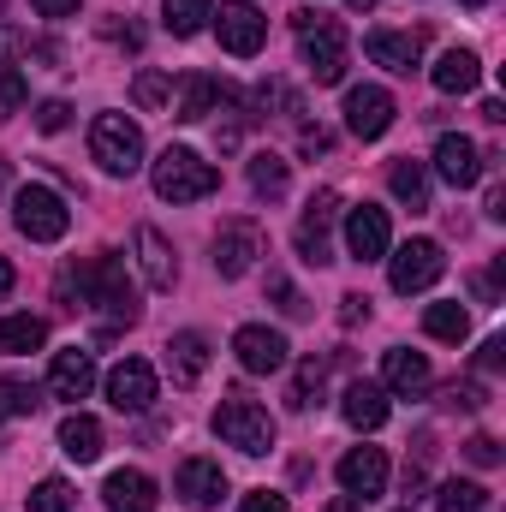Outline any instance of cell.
Instances as JSON below:
<instances>
[{
  "mask_svg": "<svg viewBox=\"0 0 506 512\" xmlns=\"http://www.w3.org/2000/svg\"><path fill=\"white\" fill-rule=\"evenodd\" d=\"M66 120H72V108H66L60 96H48V102L36 108V131H48V137H54V131H66Z\"/></svg>",
  "mask_w": 506,
  "mask_h": 512,
  "instance_id": "cell-42",
  "label": "cell"
},
{
  "mask_svg": "<svg viewBox=\"0 0 506 512\" xmlns=\"http://www.w3.org/2000/svg\"><path fill=\"white\" fill-rule=\"evenodd\" d=\"M489 215H495V221H506V191H501V185L489 191Z\"/></svg>",
  "mask_w": 506,
  "mask_h": 512,
  "instance_id": "cell-49",
  "label": "cell"
},
{
  "mask_svg": "<svg viewBox=\"0 0 506 512\" xmlns=\"http://www.w3.org/2000/svg\"><path fill=\"white\" fill-rule=\"evenodd\" d=\"M90 155H96L102 173L131 179L143 167V131H137V120H126V114H96L90 120Z\"/></svg>",
  "mask_w": 506,
  "mask_h": 512,
  "instance_id": "cell-3",
  "label": "cell"
},
{
  "mask_svg": "<svg viewBox=\"0 0 506 512\" xmlns=\"http://www.w3.org/2000/svg\"><path fill=\"white\" fill-rule=\"evenodd\" d=\"M286 179H292V173H286V161H280L274 149L251 155V191L262 203H280V197H286Z\"/></svg>",
  "mask_w": 506,
  "mask_h": 512,
  "instance_id": "cell-29",
  "label": "cell"
},
{
  "mask_svg": "<svg viewBox=\"0 0 506 512\" xmlns=\"http://www.w3.org/2000/svg\"><path fill=\"white\" fill-rule=\"evenodd\" d=\"M334 221H340V191H316L310 203H304V215H298V256L310 262V268H328L334 262Z\"/></svg>",
  "mask_w": 506,
  "mask_h": 512,
  "instance_id": "cell-8",
  "label": "cell"
},
{
  "mask_svg": "<svg viewBox=\"0 0 506 512\" xmlns=\"http://www.w3.org/2000/svg\"><path fill=\"white\" fill-rule=\"evenodd\" d=\"M364 54H370L376 66H387V72H411V66L423 60V42H417V36H399V30H370Z\"/></svg>",
  "mask_w": 506,
  "mask_h": 512,
  "instance_id": "cell-25",
  "label": "cell"
},
{
  "mask_svg": "<svg viewBox=\"0 0 506 512\" xmlns=\"http://www.w3.org/2000/svg\"><path fill=\"white\" fill-rule=\"evenodd\" d=\"M30 512H72V489H66L60 477L36 483V489H30Z\"/></svg>",
  "mask_w": 506,
  "mask_h": 512,
  "instance_id": "cell-39",
  "label": "cell"
},
{
  "mask_svg": "<svg viewBox=\"0 0 506 512\" xmlns=\"http://www.w3.org/2000/svg\"><path fill=\"white\" fill-rule=\"evenodd\" d=\"M387 191H393L411 215H423V209H429V173H423V161L399 155V161L387 167Z\"/></svg>",
  "mask_w": 506,
  "mask_h": 512,
  "instance_id": "cell-27",
  "label": "cell"
},
{
  "mask_svg": "<svg viewBox=\"0 0 506 512\" xmlns=\"http://www.w3.org/2000/svg\"><path fill=\"white\" fill-rule=\"evenodd\" d=\"M429 78H435L441 96H471V90L483 84V60H477L471 48H447V54L429 66Z\"/></svg>",
  "mask_w": 506,
  "mask_h": 512,
  "instance_id": "cell-23",
  "label": "cell"
},
{
  "mask_svg": "<svg viewBox=\"0 0 506 512\" xmlns=\"http://www.w3.org/2000/svg\"><path fill=\"white\" fill-rule=\"evenodd\" d=\"M233 352H239V364L251 370V376H280L286 370V334H274V328H262V322H245L239 334H233Z\"/></svg>",
  "mask_w": 506,
  "mask_h": 512,
  "instance_id": "cell-13",
  "label": "cell"
},
{
  "mask_svg": "<svg viewBox=\"0 0 506 512\" xmlns=\"http://www.w3.org/2000/svg\"><path fill=\"white\" fill-rule=\"evenodd\" d=\"M102 501L114 512H155V483H149L143 471H114V477L102 483Z\"/></svg>",
  "mask_w": 506,
  "mask_h": 512,
  "instance_id": "cell-26",
  "label": "cell"
},
{
  "mask_svg": "<svg viewBox=\"0 0 506 512\" xmlns=\"http://www.w3.org/2000/svg\"><path fill=\"white\" fill-rule=\"evenodd\" d=\"M108 405L114 411H149L155 405V364L143 358H126L108 370Z\"/></svg>",
  "mask_w": 506,
  "mask_h": 512,
  "instance_id": "cell-17",
  "label": "cell"
},
{
  "mask_svg": "<svg viewBox=\"0 0 506 512\" xmlns=\"http://www.w3.org/2000/svg\"><path fill=\"white\" fill-rule=\"evenodd\" d=\"M173 495H179L191 512L221 507V495H227V471H221L215 459H185L179 477H173Z\"/></svg>",
  "mask_w": 506,
  "mask_h": 512,
  "instance_id": "cell-14",
  "label": "cell"
},
{
  "mask_svg": "<svg viewBox=\"0 0 506 512\" xmlns=\"http://www.w3.org/2000/svg\"><path fill=\"white\" fill-rule=\"evenodd\" d=\"M256 108H262V114L274 108V120H298V114H304V102H298V96H292L280 78H268V84L256 90Z\"/></svg>",
  "mask_w": 506,
  "mask_h": 512,
  "instance_id": "cell-37",
  "label": "cell"
},
{
  "mask_svg": "<svg viewBox=\"0 0 506 512\" xmlns=\"http://www.w3.org/2000/svg\"><path fill=\"white\" fill-rule=\"evenodd\" d=\"M60 453L78 459V465H96V459H102V423L84 417V411H72V417L60 423Z\"/></svg>",
  "mask_w": 506,
  "mask_h": 512,
  "instance_id": "cell-28",
  "label": "cell"
},
{
  "mask_svg": "<svg viewBox=\"0 0 506 512\" xmlns=\"http://www.w3.org/2000/svg\"><path fill=\"white\" fill-rule=\"evenodd\" d=\"M131 102H137L143 114L167 108V102H173V78H167V72H155V66H143V72L131 78Z\"/></svg>",
  "mask_w": 506,
  "mask_h": 512,
  "instance_id": "cell-34",
  "label": "cell"
},
{
  "mask_svg": "<svg viewBox=\"0 0 506 512\" xmlns=\"http://www.w3.org/2000/svg\"><path fill=\"white\" fill-rule=\"evenodd\" d=\"M381 387H387V399H429L435 370H429V358H423V352L393 346V352L381 358Z\"/></svg>",
  "mask_w": 506,
  "mask_h": 512,
  "instance_id": "cell-10",
  "label": "cell"
},
{
  "mask_svg": "<svg viewBox=\"0 0 506 512\" xmlns=\"http://www.w3.org/2000/svg\"><path fill=\"white\" fill-rule=\"evenodd\" d=\"M435 173H441L453 191H471V185L483 179V155H477V143L459 137V131H447V137L435 143Z\"/></svg>",
  "mask_w": 506,
  "mask_h": 512,
  "instance_id": "cell-19",
  "label": "cell"
},
{
  "mask_svg": "<svg viewBox=\"0 0 506 512\" xmlns=\"http://www.w3.org/2000/svg\"><path fill=\"white\" fill-rule=\"evenodd\" d=\"M268 298H274V304H280V310H286L292 322H298V316H310V304L298 298V286H292L286 274H268Z\"/></svg>",
  "mask_w": 506,
  "mask_h": 512,
  "instance_id": "cell-40",
  "label": "cell"
},
{
  "mask_svg": "<svg viewBox=\"0 0 506 512\" xmlns=\"http://www.w3.org/2000/svg\"><path fill=\"white\" fill-rule=\"evenodd\" d=\"M322 512H364V507H358V501L346 495V501H328V507H322Z\"/></svg>",
  "mask_w": 506,
  "mask_h": 512,
  "instance_id": "cell-51",
  "label": "cell"
},
{
  "mask_svg": "<svg viewBox=\"0 0 506 512\" xmlns=\"http://www.w3.org/2000/svg\"><path fill=\"white\" fill-rule=\"evenodd\" d=\"M340 489L352 501H376L381 489H387V453L381 447H352L340 459Z\"/></svg>",
  "mask_w": 506,
  "mask_h": 512,
  "instance_id": "cell-18",
  "label": "cell"
},
{
  "mask_svg": "<svg viewBox=\"0 0 506 512\" xmlns=\"http://www.w3.org/2000/svg\"><path fill=\"white\" fill-rule=\"evenodd\" d=\"M346 54H352L346 24L316 18V24L304 30V66H310V78H316V84H340V78H346Z\"/></svg>",
  "mask_w": 506,
  "mask_h": 512,
  "instance_id": "cell-9",
  "label": "cell"
},
{
  "mask_svg": "<svg viewBox=\"0 0 506 512\" xmlns=\"http://www.w3.org/2000/svg\"><path fill=\"white\" fill-rule=\"evenodd\" d=\"M399 512H411V507H399Z\"/></svg>",
  "mask_w": 506,
  "mask_h": 512,
  "instance_id": "cell-55",
  "label": "cell"
},
{
  "mask_svg": "<svg viewBox=\"0 0 506 512\" xmlns=\"http://www.w3.org/2000/svg\"><path fill=\"white\" fill-rule=\"evenodd\" d=\"M340 322H346V328L370 322V298H364V292H346V298H340Z\"/></svg>",
  "mask_w": 506,
  "mask_h": 512,
  "instance_id": "cell-43",
  "label": "cell"
},
{
  "mask_svg": "<svg viewBox=\"0 0 506 512\" xmlns=\"http://www.w3.org/2000/svg\"><path fill=\"white\" fill-rule=\"evenodd\" d=\"M256 256H268V239H262V227L256 221H221V233H215V274L221 280H245L256 268Z\"/></svg>",
  "mask_w": 506,
  "mask_h": 512,
  "instance_id": "cell-7",
  "label": "cell"
},
{
  "mask_svg": "<svg viewBox=\"0 0 506 512\" xmlns=\"http://www.w3.org/2000/svg\"><path fill=\"white\" fill-rule=\"evenodd\" d=\"M6 185H12V161L0 155V191H6Z\"/></svg>",
  "mask_w": 506,
  "mask_h": 512,
  "instance_id": "cell-52",
  "label": "cell"
},
{
  "mask_svg": "<svg viewBox=\"0 0 506 512\" xmlns=\"http://www.w3.org/2000/svg\"><path fill=\"white\" fill-rule=\"evenodd\" d=\"M12 221H18V233H24V239L54 245V239H66L72 209H66V197H60V191H48V185H18V191H12Z\"/></svg>",
  "mask_w": 506,
  "mask_h": 512,
  "instance_id": "cell-4",
  "label": "cell"
},
{
  "mask_svg": "<svg viewBox=\"0 0 506 512\" xmlns=\"http://www.w3.org/2000/svg\"><path fill=\"white\" fill-rule=\"evenodd\" d=\"M340 417H346L352 429H364V435H370V429H381V423H387V387L358 376V382L346 387V399H340Z\"/></svg>",
  "mask_w": 506,
  "mask_h": 512,
  "instance_id": "cell-24",
  "label": "cell"
},
{
  "mask_svg": "<svg viewBox=\"0 0 506 512\" xmlns=\"http://www.w3.org/2000/svg\"><path fill=\"white\" fill-rule=\"evenodd\" d=\"M423 328H429L435 340H453V346H459V340L471 334V316H465V304L447 298V304H429V310H423Z\"/></svg>",
  "mask_w": 506,
  "mask_h": 512,
  "instance_id": "cell-31",
  "label": "cell"
},
{
  "mask_svg": "<svg viewBox=\"0 0 506 512\" xmlns=\"http://www.w3.org/2000/svg\"><path fill=\"white\" fill-rule=\"evenodd\" d=\"M465 459L483 465V471H495V465H501V441H495V435H471V441H465Z\"/></svg>",
  "mask_w": 506,
  "mask_h": 512,
  "instance_id": "cell-41",
  "label": "cell"
},
{
  "mask_svg": "<svg viewBox=\"0 0 506 512\" xmlns=\"http://www.w3.org/2000/svg\"><path fill=\"white\" fill-rule=\"evenodd\" d=\"M137 268H143V280L155 292H173L179 286V256H173V245L155 227H137Z\"/></svg>",
  "mask_w": 506,
  "mask_h": 512,
  "instance_id": "cell-22",
  "label": "cell"
},
{
  "mask_svg": "<svg viewBox=\"0 0 506 512\" xmlns=\"http://www.w3.org/2000/svg\"><path fill=\"white\" fill-rule=\"evenodd\" d=\"M42 405L36 382H18V376H0V417H30Z\"/></svg>",
  "mask_w": 506,
  "mask_h": 512,
  "instance_id": "cell-36",
  "label": "cell"
},
{
  "mask_svg": "<svg viewBox=\"0 0 506 512\" xmlns=\"http://www.w3.org/2000/svg\"><path fill=\"white\" fill-rule=\"evenodd\" d=\"M346 6H352V12H370V6H376V0H346Z\"/></svg>",
  "mask_w": 506,
  "mask_h": 512,
  "instance_id": "cell-53",
  "label": "cell"
},
{
  "mask_svg": "<svg viewBox=\"0 0 506 512\" xmlns=\"http://www.w3.org/2000/svg\"><path fill=\"white\" fill-rule=\"evenodd\" d=\"M12 280H18V274H12V262H6V256H0V298H6V292H12Z\"/></svg>",
  "mask_w": 506,
  "mask_h": 512,
  "instance_id": "cell-50",
  "label": "cell"
},
{
  "mask_svg": "<svg viewBox=\"0 0 506 512\" xmlns=\"http://www.w3.org/2000/svg\"><path fill=\"white\" fill-rule=\"evenodd\" d=\"M42 18H66V12H78V0H30Z\"/></svg>",
  "mask_w": 506,
  "mask_h": 512,
  "instance_id": "cell-48",
  "label": "cell"
},
{
  "mask_svg": "<svg viewBox=\"0 0 506 512\" xmlns=\"http://www.w3.org/2000/svg\"><path fill=\"white\" fill-rule=\"evenodd\" d=\"M459 6H489V0H459Z\"/></svg>",
  "mask_w": 506,
  "mask_h": 512,
  "instance_id": "cell-54",
  "label": "cell"
},
{
  "mask_svg": "<svg viewBox=\"0 0 506 512\" xmlns=\"http://www.w3.org/2000/svg\"><path fill=\"white\" fill-rule=\"evenodd\" d=\"M322 382H328V364H322V358H304V364H298V376H292L286 405H292V411H310V405L322 399Z\"/></svg>",
  "mask_w": 506,
  "mask_h": 512,
  "instance_id": "cell-33",
  "label": "cell"
},
{
  "mask_svg": "<svg viewBox=\"0 0 506 512\" xmlns=\"http://www.w3.org/2000/svg\"><path fill=\"white\" fill-rule=\"evenodd\" d=\"M483 507H489V489L483 483H459L453 477V483L435 489V512H483Z\"/></svg>",
  "mask_w": 506,
  "mask_h": 512,
  "instance_id": "cell-35",
  "label": "cell"
},
{
  "mask_svg": "<svg viewBox=\"0 0 506 512\" xmlns=\"http://www.w3.org/2000/svg\"><path fill=\"white\" fill-rule=\"evenodd\" d=\"M215 185H221L215 161H203L197 149H161V161H155L161 203H203V197H215Z\"/></svg>",
  "mask_w": 506,
  "mask_h": 512,
  "instance_id": "cell-2",
  "label": "cell"
},
{
  "mask_svg": "<svg viewBox=\"0 0 506 512\" xmlns=\"http://www.w3.org/2000/svg\"><path fill=\"white\" fill-rule=\"evenodd\" d=\"M84 310L96 316V340H114L120 328H137V322H143V298H137L126 262L114 251H102L96 262H84Z\"/></svg>",
  "mask_w": 506,
  "mask_h": 512,
  "instance_id": "cell-1",
  "label": "cell"
},
{
  "mask_svg": "<svg viewBox=\"0 0 506 512\" xmlns=\"http://www.w3.org/2000/svg\"><path fill=\"white\" fill-rule=\"evenodd\" d=\"M239 512H286V495H274V489H256L239 501Z\"/></svg>",
  "mask_w": 506,
  "mask_h": 512,
  "instance_id": "cell-44",
  "label": "cell"
},
{
  "mask_svg": "<svg viewBox=\"0 0 506 512\" xmlns=\"http://www.w3.org/2000/svg\"><path fill=\"white\" fill-rule=\"evenodd\" d=\"M298 149H304V155H328V149H334V137H328L322 126H304V131H298Z\"/></svg>",
  "mask_w": 506,
  "mask_h": 512,
  "instance_id": "cell-45",
  "label": "cell"
},
{
  "mask_svg": "<svg viewBox=\"0 0 506 512\" xmlns=\"http://www.w3.org/2000/svg\"><path fill=\"white\" fill-rule=\"evenodd\" d=\"M90 387H96V358H90L84 346L54 352V364H48V393H54V399L78 405V399H90Z\"/></svg>",
  "mask_w": 506,
  "mask_h": 512,
  "instance_id": "cell-16",
  "label": "cell"
},
{
  "mask_svg": "<svg viewBox=\"0 0 506 512\" xmlns=\"http://www.w3.org/2000/svg\"><path fill=\"white\" fill-rule=\"evenodd\" d=\"M215 108H221V78H209V72H185V78L173 84V120L197 126V120H209Z\"/></svg>",
  "mask_w": 506,
  "mask_h": 512,
  "instance_id": "cell-20",
  "label": "cell"
},
{
  "mask_svg": "<svg viewBox=\"0 0 506 512\" xmlns=\"http://www.w3.org/2000/svg\"><path fill=\"white\" fill-rule=\"evenodd\" d=\"M387 126H393V96H387L381 84H358V90H346V131H352V137L376 143Z\"/></svg>",
  "mask_w": 506,
  "mask_h": 512,
  "instance_id": "cell-15",
  "label": "cell"
},
{
  "mask_svg": "<svg viewBox=\"0 0 506 512\" xmlns=\"http://www.w3.org/2000/svg\"><path fill=\"white\" fill-rule=\"evenodd\" d=\"M477 364H483L489 376H495V370L506 364V340H501V334H489V340H483V352H477Z\"/></svg>",
  "mask_w": 506,
  "mask_h": 512,
  "instance_id": "cell-46",
  "label": "cell"
},
{
  "mask_svg": "<svg viewBox=\"0 0 506 512\" xmlns=\"http://www.w3.org/2000/svg\"><path fill=\"white\" fill-rule=\"evenodd\" d=\"M42 340H48V322L42 316H6L0 322V346L6 352H42Z\"/></svg>",
  "mask_w": 506,
  "mask_h": 512,
  "instance_id": "cell-32",
  "label": "cell"
},
{
  "mask_svg": "<svg viewBox=\"0 0 506 512\" xmlns=\"http://www.w3.org/2000/svg\"><path fill=\"white\" fill-rule=\"evenodd\" d=\"M215 36H221V48H227V54L251 60L256 48L268 42V18H262L256 6H245V0H233V6H221V12H215Z\"/></svg>",
  "mask_w": 506,
  "mask_h": 512,
  "instance_id": "cell-11",
  "label": "cell"
},
{
  "mask_svg": "<svg viewBox=\"0 0 506 512\" xmlns=\"http://www.w3.org/2000/svg\"><path fill=\"white\" fill-rule=\"evenodd\" d=\"M24 102H30V84H24V72H18L12 60H0V120H12Z\"/></svg>",
  "mask_w": 506,
  "mask_h": 512,
  "instance_id": "cell-38",
  "label": "cell"
},
{
  "mask_svg": "<svg viewBox=\"0 0 506 512\" xmlns=\"http://www.w3.org/2000/svg\"><path fill=\"white\" fill-rule=\"evenodd\" d=\"M215 435L227 441V447H239V453H268L274 447V417L245 399V393H233V399H221V411H215Z\"/></svg>",
  "mask_w": 506,
  "mask_h": 512,
  "instance_id": "cell-5",
  "label": "cell"
},
{
  "mask_svg": "<svg viewBox=\"0 0 506 512\" xmlns=\"http://www.w3.org/2000/svg\"><path fill=\"white\" fill-rule=\"evenodd\" d=\"M167 376H173V387H197L209 376V340L197 328H185V334L167 340Z\"/></svg>",
  "mask_w": 506,
  "mask_h": 512,
  "instance_id": "cell-21",
  "label": "cell"
},
{
  "mask_svg": "<svg viewBox=\"0 0 506 512\" xmlns=\"http://www.w3.org/2000/svg\"><path fill=\"white\" fill-rule=\"evenodd\" d=\"M393 245V227H387V209L376 203H358V209H346V251L352 262H381Z\"/></svg>",
  "mask_w": 506,
  "mask_h": 512,
  "instance_id": "cell-12",
  "label": "cell"
},
{
  "mask_svg": "<svg viewBox=\"0 0 506 512\" xmlns=\"http://www.w3.org/2000/svg\"><path fill=\"white\" fill-rule=\"evenodd\" d=\"M209 18H215L209 0H161V24H167L173 36H197Z\"/></svg>",
  "mask_w": 506,
  "mask_h": 512,
  "instance_id": "cell-30",
  "label": "cell"
},
{
  "mask_svg": "<svg viewBox=\"0 0 506 512\" xmlns=\"http://www.w3.org/2000/svg\"><path fill=\"white\" fill-rule=\"evenodd\" d=\"M102 36H108V42H126V48H137V42H143V36H137V24H114V18L102 24Z\"/></svg>",
  "mask_w": 506,
  "mask_h": 512,
  "instance_id": "cell-47",
  "label": "cell"
},
{
  "mask_svg": "<svg viewBox=\"0 0 506 512\" xmlns=\"http://www.w3.org/2000/svg\"><path fill=\"white\" fill-rule=\"evenodd\" d=\"M447 274V256H441V245L435 239H405L399 251L387 256V280H393V292H429L435 280Z\"/></svg>",
  "mask_w": 506,
  "mask_h": 512,
  "instance_id": "cell-6",
  "label": "cell"
}]
</instances>
